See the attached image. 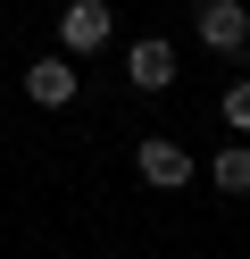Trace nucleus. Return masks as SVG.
<instances>
[{"instance_id":"1","label":"nucleus","mask_w":250,"mask_h":259,"mask_svg":"<svg viewBox=\"0 0 250 259\" xmlns=\"http://www.w3.org/2000/svg\"><path fill=\"white\" fill-rule=\"evenodd\" d=\"M133 167H142V184H159V192H183V184H192V151L167 142V134H150L142 151H133Z\"/></svg>"},{"instance_id":"4","label":"nucleus","mask_w":250,"mask_h":259,"mask_svg":"<svg viewBox=\"0 0 250 259\" xmlns=\"http://www.w3.org/2000/svg\"><path fill=\"white\" fill-rule=\"evenodd\" d=\"M59 34H67V51H100L109 42V0H67Z\"/></svg>"},{"instance_id":"3","label":"nucleus","mask_w":250,"mask_h":259,"mask_svg":"<svg viewBox=\"0 0 250 259\" xmlns=\"http://www.w3.org/2000/svg\"><path fill=\"white\" fill-rule=\"evenodd\" d=\"M125 75H133V92H167V84H175V51H167L159 34L133 42V51H125Z\"/></svg>"},{"instance_id":"6","label":"nucleus","mask_w":250,"mask_h":259,"mask_svg":"<svg viewBox=\"0 0 250 259\" xmlns=\"http://www.w3.org/2000/svg\"><path fill=\"white\" fill-rule=\"evenodd\" d=\"M217 192H233V201H242V192H250V142H233V151H217Z\"/></svg>"},{"instance_id":"5","label":"nucleus","mask_w":250,"mask_h":259,"mask_svg":"<svg viewBox=\"0 0 250 259\" xmlns=\"http://www.w3.org/2000/svg\"><path fill=\"white\" fill-rule=\"evenodd\" d=\"M25 101L67 109V101H75V67H67V59H42V67H25Z\"/></svg>"},{"instance_id":"2","label":"nucleus","mask_w":250,"mask_h":259,"mask_svg":"<svg viewBox=\"0 0 250 259\" xmlns=\"http://www.w3.org/2000/svg\"><path fill=\"white\" fill-rule=\"evenodd\" d=\"M200 42L209 51H242L250 42V9L242 0H200Z\"/></svg>"},{"instance_id":"7","label":"nucleus","mask_w":250,"mask_h":259,"mask_svg":"<svg viewBox=\"0 0 250 259\" xmlns=\"http://www.w3.org/2000/svg\"><path fill=\"white\" fill-rule=\"evenodd\" d=\"M225 125H233V134H250V84L225 92Z\"/></svg>"}]
</instances>
